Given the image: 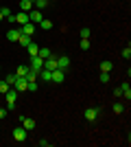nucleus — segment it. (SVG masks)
Returning <instances> with one entry per match:
<instances>
[{
	"mask_svg": "<svg viewBox=\"0 0 131 147\" xmlns=\"http://www.w3.org/2000/svg\"><path fill=\"white\" fill-rule=\"evenodd\" d=\"M18 94H20V92L15 90V88H9V92L5 94V101H7V110H11V108H15V101H18Z\"/></svg>",
	"mask_w": 131,
	"mask_h": 147,
	"instance_id": "1",
	"label": "nucleus"
},
{
	"mask_svg": "<svg viewBox=\"0 0 131 147\" xmlns=\"http://www.w3.org/2000/svg\"><path fill=\"white\" fill-rule=\"evenodd\" d=\"M13 141H18V143H24L26 141V129L22 127V125L13 127Z\"/></svg>",
	"mask_w": 131,
	"mask_h": 147,
	"instance_id": "2",
	"label": "nucleus"
},
{
	"mask_svg": "<svg viewBox=\"0 0 131 147\" xmlns=\"http://www.w3.org/2000/svg\"><path fill=\"white\" fill-rule=\"evenodd\" d=\"M42 20H44V16H42V11H39V9H31V11H29V22L39 24Z\"/></svg>",
	"mask_w": 131,
	"mask_h": 147,
	"instance_id": "3",
	"label": "nucleus"
},
{
	"mask_svg": "<svg viewBox=\"0 0 131 147\" xmlns=\"http://www.w3.org/2000/svg\"><path fill=\"white\" fill-rule=\"evenodd\" d=\"M29 68H31V70H37V73H39V70L44 68V59H42L39 55L31 57V64H29Z\"/></svg>",
	"mask_w": 131,
	"mask_h": 147,
	"instance_id": "4",
	"label": "nucleus"
},
{
	"mask_svg": "<svg viewBox=\"0 0 131 147\" xmlns=\"http://www.w3.org/2000/svg\"><path fill=\"white\" fill-rule=\"evenodd\" d=\"M63 79H66V70H59V68H55V70L50 73V81H55V84H61Z\"/></svg>",
	"mask_w": 131,
	"mask_h": 147,
	"instance_id": "5",
	"label": "nucleus"
},
{
	"mask_svg": "<svg viewBox=\"0 0 131 147\" xmlns=\"http://www.w3.org/2000/svg\"><path fill=\"white\" fill-rule=\"evenodd\" d=\"M13 88H15L18 92L29 90V81H26V77H18V79H15V84H13Z\"/></svg>",
	"mask_w": 131,
	"mask_h": 147,
	"instance_id": "6",
	"label": "nucleus"
},
{
	"mask_svg": "<svg viewBox=\"0 0 131 147\" xmlns=\"http://www.w3.org/2000/svg\"><path fill=\"white\" fill-rule=\"evenodd\" d=\"M57 68H59V70H68V68H70V57L68 55L57 57Z\"/></svg>",
	"mask_w": 131,
	"mask_h": 147,
	"instance_id": "7",
	"label": "nucleus"
},
{
	"mask_svg": "<svg viewBox=\"0 0 131 147\" xmlns=\"http://www.w3.org/2000/svg\"><path fill=\"white\" fill-rule=\"evenodd\" d=\"M35 29H37V24H33V22H26V24L20 26V33H24V35H33V33H35Z\"/></svg>",
	"mask_w": 131,
	"mask_h": 147,
	"instance_id": "8",
	"label": "nucleus"
},
{
	"mask_svg": "<svg viewBox=\"0 0 131 147\" xmlns=\"http://www.w3.org/2000/svg\"><path fill=\"white\" fill-rule=\"evenodd\" d=\"M44 68H46V70H55L57 68V55L46 57V59H44Z\"/></svg>",
	"mask_w": 131,
	"mask_h": 147,
	"instance_id": "9",
	"label": "nucleus"
},
{
	"mask_svg": "<svg viewBox=\"0 0 131 147\" xmlns=\"http://www.w3.org/2000/svg\"><path fill=\"white\" fill-rule=\"evenodd\" d=\"M85 119L90 123H94L96 119H98V108H87V110H85Z\"/></svg>",
	"mask_w": 131,
	"mask_h": 147,
	"instance_id": "10",
	"label": "nucleus"
},
{
	"mask_svg": "<svg viewBox=\"0 0 131 147\" xmlns=\"http://www.w3.org/2000/svg\"><path fill=\"white\" fill-rule=\"evenodd\" d=\"M13 20L22 26V24H26V22H29V13H26V11H20V13H15V16H13Z\"/></svg>",
	"mask_w": 131,
	"mask_h": 147,
	"instance_id": "11",
	"label": "nucleus"
},
{
	"mask_svg": "<svg viewBox=\"0 0 131 147\" xmlns=\"http://www.w3.org/2000/svg\"><path fill=\"white\" fill-rule=\"evenodd\" d=\"M20 123H22V127H24L26 132L35 127V119H29V117H24V119H22V121H20Z\"/></svg>",
	"mask_w": 131,
	"mask_h": 147,
	"instance_id": "12",
	"label": "nucleus"
},
{
	"mask_svg": "<svg viewBox=\"0 0 131 147\" xmlns=\"http://www.w3.org/2000/svg\"><path fill=\"white\" fill-rule=\"evenodd\" d=\"M18 37H20V29L7 31V40H9V42H18Z\"/></svg>",
	"mask_w": 131,
	"mask_h": 147,
	"instance_id": "13",
	"label": "nucleus"
},
{
	"mask_svg": "<svg viewBox=\"0 0 131 147\" xmlns=\"http://www.w3.org/2000/svg\"><path fill=\"white\" fill-rule=\"evenodd\" d=\"M31 42H33L31 35H24V33H20V37H18V44H20V46H24V49H26V46H29Z\"/></svg>",
	"mask_w": 131,
	"mask_h": 147,
	"instance_id": "14",
	"label": "nucleus"
},
{
	"mask_svg": "<svg viewBox=\"0 0 131 147\" xmlns=\"http://www.w3.org/2000/svg\"><path fill=\"white\" fill-rule=\"evenodd\" d=\"M20 9H22V11H31V9H35V7H33V0H20Z\"/></svg>",
	"mask_w": 131,
	"mask_h": 147,
	"instance_id": "15",
	"label": "nucleus"
},
{
	"mask_svg": "<svg viewBox=\"0 0 131 147\" xmlns=\"http://www.w3.org/2000/svg\"><path fill=\"white\" fill-rule=\"evenodd\" d=\"M112 68H114V64L109 59H103V61H100V73H109Z\"/></svg>",
	"mask_w": 131,
	"mask_h": 147,
	"instance_id": "16",
	"label": "nucleus"
},
{
	"mask_svg": "<svg viewBox=\"0 0 131 147\" xmlns=\"http://www.w3.org/2000/svg\"><path fill=\"white\" fill-rule=\"evenodd\" d=\"M26 51H29V55H31V57H35V55H37V51H39V46L35 42H31L29 46H26Z\"/></svg>",
	"mask_w": 131,
	"mask_h": 147,
	"instance_id": "17",
	"label": "nucleus"
},
{
	"mask_svg": "<svg viewBox=\"0 0 131 147\" xmlns=\"http://www.w3.org/2000/svg\"><path fill=\"white\" fill-rule=\"evenodd\" d=\"M29 70H31V68L22 64V66H18V68H15V75H18V77H26V73H29Z\"/></svg>",
	"mask_w": 131,
	"mask_h": 147,
	"instance_id": "18",
	"label": "nucleus"
},
{
	"mask_svg": "<svg viewBox=\"0 0 131 147\" xmlns=\"http://www.w3.org/2000/svg\"><path fill=\"white\" fill-rule=\"evenodd\" d=\"M120 90H122V97H127V101H129V99H131V86H129V84H122Z\"/></svg>",
	"mask_w": 131,
	"mask_h": 147,
	"instance_id": "19",
	"label": "nucleus"
},
{
	"mask_svg": "<svg viewBox=\"0 0 131 147\" xmlns=\"http://www.w3.org/2000/svg\"><path fill=\"white\" fill-rule=\"evenodd\" d=\"M15 79H18V75H15V73H9V75H5V81L9 84V86H13V84H15Z\"/></svg>",
	"mask_w": 131,
	"mask_h": 147,
	"instance_id": "20",
	"label": "nucleus"
},
{
	"mask_svg": "<svg viewBox=\"0 0 131 147\" xmlns=\"http://www.w3.org/2000/svg\"><path fill=\"white\" fill-rule=\"evenodd\" d=\"M50 73H53V70H46V68H42V70H39V77H42V81H50Z\"/></svg>",
	"mask_w": 131,
	"mask_h": 147,
	"instance_id": "21",
	"label": "nucleus"
},
{
	"mask_svg": "<svg viewBox=\"0 0 131 147\" xmlns=\"http://www.w3.org/2000/svg\"><path fill=\"white\" fill-rule=\"evenodd\" d=\"M79 35H81V40H90V35H92V31H90V29L85 26V29H81V31H79Z\"/></svg>",
	"mask_w": 131,
	"mask_h": 147,
	"instance_id": "22",
	"label": "nucleus"
},
{
	"mask_svg": "<svg viewBox=\"0 0 131 147\" xmlns=\"http://www.w3.org/2000/svg\"><path fill=\"white\" fill-rule=\"evenodd\" d=\"M39 26H42L44 31H50V29H53V22H50V20H46V18H44L42 22H39Z\"/></svg>",
	"mask_w": 131,
	"mask_h": 147,
	"instance_id": "23",
	"label": "nucleus"
},
{
	"mask_svg": "<svg viewBox=\"0 0 131 147\" xmlns=\"http://www.w3.org/2000/svg\"><path fill=\"white\" fill-rule=\"evenodd\" d=\"M37 55L42 57V59H46V57H50L53 53H50V49H39V51H37Z\"/></svg>",
	"mask_w": 131,
	"mask_h": 147,
	"instance_id": "24",
	"label": "nucleus"
},
{
	"mask_svg": "<svg viewBox=\"0 0 131 147\" xmlns=\"http://www.w3.org/2000/svg\"><path fill=\"white\" fill-rule=\"evenodd\" d=\"M46 5H48L46 0H33V7H35V9H39V11H42V9H44Z\"/></svg>",
	"mask_w": 131,
	"mask_h": 147,
	"instance_id": "25",
	"label": "nucleus"
},
{
	"mask_svg": "<svg viewBox=\"0 0 131 147\" xmlns=\"http://www.w3.org/2000/svg\"><path fill=\"white\" fill-rule=\"evenodd\" d=\"M9 88H13V86H9L7 81H0V94H7V92H9Z\"/></svg>",
	"mask_w": 131,
	"mask_h": 147,
	"instance_id": "26",
	"label": "nucleus"
},
{
	"mask_svg": "<svg viewBox=\"0 0 131 147\" xmlns=\"http://www.w3.org/2000/svg\"><path fill=\"white\" fill-rule=\"evenodd\" d=\"M114 112H116V114H122V112H125V103H114Z\"/></svg>",
	"mask_w": 131,
	"mask_h": 147,
	"instance_id": "27",
	"label": "nucleus"
},
{
	"mask_svg": "<svg viewBox=\"0 0 131 147\" xmlns=\"http://www.w3.org/2000/svg\"><path fill=\"white\" fill-rule=\"evenodd\" d=\"M0 13H2V16H5V20H7L9 16H11V9H9V7H0Z\"/></svg>",
	"mask_w": 131,
	"mask_h": 147,
	"instance_id": "28",
	"label": "nucleus"
},
{
	"mask_svg": "<svg viewBox=\"0 0 131 147\" xmlns=\"http://www.w3.org/2000/svg\"><path fill=\"white\" fill-rule=\"evenodd\" d=\"M120 55H122V59H129V57H131V49H129V46H127V49L122 51V53H120Z\"/></svg>",
	"mask_w": 131,
	"mask_h": 147,
	"instance_id": "29",
	"label": "nucleus"
},
{
	"mask_svg": "<svg viewBox=\"0 0 131 147\" xmlns=\"http://www.w3.org/2000/svg\"><path fill=\"white\" fill-rule=\"evenodd\" d=\"M100 81L107 84V81H109V73H100Z\"/></svg>",
	"mask_w": 131,
	"mask_h": 147,
	"instance_id": "30",
	"label": "nucleus"
},
{
	"mask_svg": "<svg viewBox=\"0 0 131 147\" xmlns=\"http://www.w3.org/2000/svg\"><path fill=\"white\" fill-rule=\"evenodd\" d=\"M81 49H83V51L90 49V40H81Z\"/></svg>",
	"mask_w": 131,
	"mask_h": 147,
	"instance_id": "31",
	"label": "nucleus"
},
{
	"mask_svg": "<svg viewBox=\"0 0 131 147\" xmlns=\"http://www.w3.org/2000/svg\"><path fill=\"white\" fill-rule=\"evenodd\" d=\"M29 90H37V81H29Z\"/></svg>",
	"mask_w": 131,
	"mask_h": 147,
	"instance_id": "32",
	"label": "nucleus"
},
{
	"mask_svg": "<svg viewBox=\"0 0 131 147\" xmlns=\"http://www.w3.org/2000/svg\"><path fill=\"white\" fill-rule=\"evenodd\" d=\"M7 117V108H0V119H5Z\"/></svg>",
	"mask_w": 131,
	"mask_h": 147,
	"instance_id": "33",
	"label": "nucleus"
},
{
	"mask_svg": "<svg viewBox=\"0 0 131 147\" xmlns=\"http://www.w3.org/2000/svg\"><path fill=\"white\" fill-rule=\"evenodd\" d=\"M2 18H5V16H2V13H0V22H2Z\"/></svg>",
	"mask_w": 131,
	"mask_h": 147,
	"instance_id": "34",
	"label": "nucleus"
},
{
	"mask_svg": "<svg viewBox=\"0 0 131 147\" xmlns=\"http://www.w3.org/2000/svg\"><path fill=\"white\" fill-rule=\"evenodd\" d=\"M46 2H50V0H46Z\"/></svg>",
	"mask_w": 131,
	"mask_h": 147,
	"instance_id": "35",
	"label": "nucleus"
}]
</instances>
